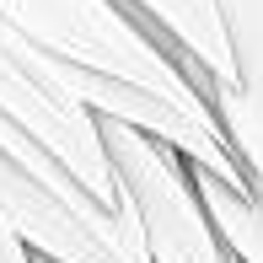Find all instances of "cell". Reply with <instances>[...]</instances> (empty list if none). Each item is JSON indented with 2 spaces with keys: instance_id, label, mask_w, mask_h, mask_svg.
<instances>
[{
  "instance_id": "cell-1",
  "label": "cell",
  "mask_w": 263,
  "mask_h": 263,
  "mask_svg": "<svg viewBox=\"0 0 263 263\" xmlns=\"http://www.w3.org/2000/svg\"><path fill=\"white\" fill-rule=\"evenodd\" d=\"M0 16L65 70L70 91L91 113L124 118L166 140L172 151H183L220 183L247 188V172L231 156L210 102L194 91L172 49H161L140 27L129 6L118 0H0Z\"/></svg>"
},
{
  "instance_id": "cell-2",
  "label": "cell",
  "mask_w": 263,
  "mask_h": 263,
  "mask_svg": "<svg viewBox=\"0 0 263 263\" xmlns=\"http://www.w3.org/2000/svg\"><path fill=\"white\" fill-rule=\"evenodd\" d=\"M0 215L32 258L49 263H151L124 210H107L27 129L0 118Z\"/></svg>"
},
{
  "instance_id": "cell-3",
  "label": "cell",
  "mask_w": 263,
  "mask_h": 263,
  "mask_svg": "<svg viewBox=\"0 0 263 263\" xmlns=\"http://www.w3.org/2000/svg\"><path fill=\"white\" fill-rule=\"evenodd\" d=\"M102 151L113 161L124 210L140 231L151 263H231V253L220 247L204 199L194 188V166L183 151H172L166 140L145 135V129L124 124V118H102Z\"/></svg>"
},
{
  "instance_id": "cell-4",
  "label": "cell",
  "mask_w": 263,
  "mask_h": 263,
  "mask_svg": "<svg viewBox=\"0 0 263 263\" xmlns=\"http://www.w3.org/2000/svg\"><path fill=\"white\" fill-rule=\"evenodd\" d=\"M0 118L27 129V135L38 140L86 194H97L107 210H124L113 161H107V151H102L97 113L70 91L65 70H59L27 32H16L6 16H0Z\"/></svg>"
},
{
  "instance_id": "cell-5",
  "label": "cell",
  "mask_w": 263,
  "mask_h": 263,
  "mask_svg": "<svg viewBox=\"0 0 263 263\" xmlns=\"http://www.w3.org/2000/svg\"><path fill=\"white\" fill-rule=\"evenodd\" d=\"M231 43V81H199L247 183H263V0H215Z\"/></svg>"
},
{
  "instance_id": "cell-6",
  "label": "cell",
  "mask_w": 263,
  "mask_h": 263,
  "mask_svg": "<svg viewBox=\"0 0 263 263\" xmlns=\"http://www.w3.org/2000/svg\"><path fill=\"white\" fill-rule=\"evenodd\" d=\"M140 16V27L172 49L183 65V76L194 81H231V43H226V22L215 11V0H118Z\"/></svg>"
},
{
  "instance_id": "cell-7",
  "label": "cell",
  "mask_w": 263,
  "mask_h": 263,
  "mask_svg": "<svg viewBox=\"0 0 263 263\" xmlns=\"http://www.w3.org/2000/svg\"><path fill=\"white\" fill-rule=\"evenodd\" d=\"M194 188H199V199H204V215H210V226H215L226 253L236 263H263V183L231 188L215 172L194 166Z\"/></svg>"
},
{
  "instance_id": "cell-8",
  "label": "cell",
  "mask_w": 263,
  "mask_h": 263,
  "mask_svg": "<svg viewBox=\"0 0 263 263\" xmlns=\"http://www.w3.org/2000/svg\"><path fill=\"white\" fill-rule=\"evenodd\" d=\"M231 263H236V258H231Z\"/></svg>"
}]
</instances>
